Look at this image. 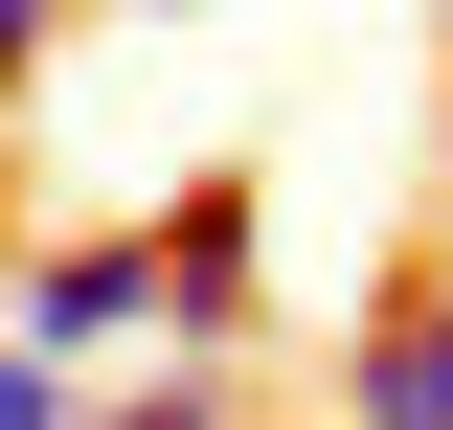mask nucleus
Wrapping results in <instances>:
<instances>
[{"instance_id":"f257e3e1","label":"nucleus","mask_w":453,"mask_h":430,"mask_svg":"<svg viewBox=\"0 0 453 430\" xmlns=\"http://www.w3.org/2000/svg\"><path fill=\"white\" fill-rule=\"evenodd\" d=\"M136 318H159V227H68V250H23V340H46L68 385H91Z\"/></svg>"},{"instance_id":"f03ea898","label":"nucleus","mask_w":453,"mask_h":430,"mask_svg":"<svg viewBox=\"0 0 453 430\" xmlns=\"http://www.w3.org/2000/svg\"><path fill=\"white\" fill-rule=\"evenodd\" d=\"M159 340H181V363L250 340V181H204V204L159 227Z\"/></svg>"},{"instance_id":"7ed1b4c3","label":"nucleus","mask_w":453,"mask_h":430,"mask_svg":"<svg viewBox=\"0 0 453 430\" xmlns=\"http://www.w3.org/2000/svg\"><path fill=\"white\" fill-rule=\"evenodd\" d=\"M340 430H453V295H386L340 340Z\"/></svg>"},{"instance_id":"20e7f679","label":"nucleus","mask_w":453,"mask_h":430,"mask_svg":"<svg viewBox=\"0 0 453 430\" xmlns=\"http://www.w3.org/2000/svg\"><path fill=\"white\" fill-rule=\"evenodd\" d=\"M0 430H91V385H68V363H46L23 318H0Z\"/></svg>"},{"instance_id":"39448f33","label":"nucleus","mask_w":453,"mask_h":430,"mask_svg":"<svg viewBox=\"0 0 453 430\" xmlns=\"http://www.w3.org/2000/svg\"><path fill=\"white\" fill-rule=\"evenodd\" d=\"M91 430H226V385H204V363H159V385H113Z\"/></svg>"}]
</instances>
